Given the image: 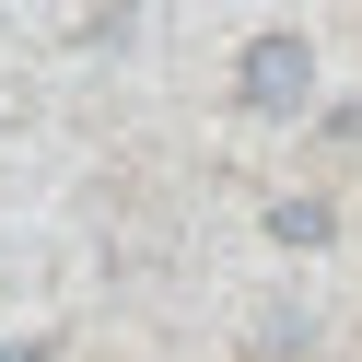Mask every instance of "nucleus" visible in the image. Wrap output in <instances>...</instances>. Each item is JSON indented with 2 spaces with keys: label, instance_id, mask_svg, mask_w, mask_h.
Instances as JSON below:
<instances>
[{
  "label": "nucleus",
  "instance_id": "7ed1b4c3",
  "mask_svg": "<svg viewBox=\"0 0 362 362\" xmlns=\"http://www.w3.org/2000/svg\"><path fill=\"white\" fill-rule=\"evenodd\" d=\"M0 362H47V351H35V339H12V351H0Z\"/></svg>",
  "mask_w": 362,
  "mask_h": 362
},
{
  "label": "nucleus",
  "instance_id": "f257e3e1",
  "mask_svg": "<svg viewBox=\"0 0 362 362\" xmlns=\"http://www.w3.org/2000/svg\"><path fill=\"white\" fill-rule=\"evenodd\" d=\"M315 94V47H304V35H245V59H234V105H245V117H292V105H304Z\"/></svg>",
  "mask_w": 362,
  "mask_h": 362
},
{
  "label": "nucleus",
  "instance_id": "f03ea898",
  "mask_svg": "<svg viewBox=\"0 0 362 362\" xmlns=\"http://www.w3.org/2000/svg\"><path fill=\"white\" fill-rule=\"evenodd\" d=\"M269 234H281V245H327V211H315V199H281V211H269Z\"/></svg>",
  "mask_w": 362,
  "mask_h": 362
}]
</instances>
